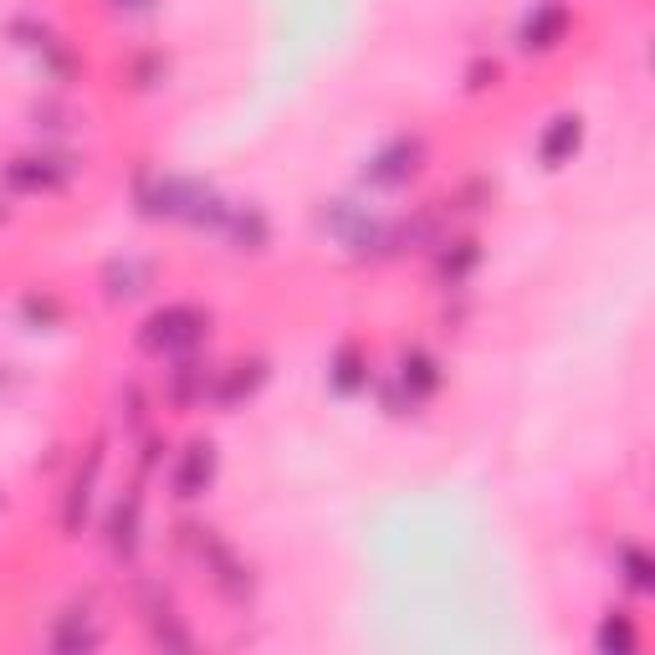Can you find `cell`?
I'll return each instance as SVG.
<instances>
[{
    "label": "cell",
    "instance_id": "1",
    "mask_svg": "<svg viewBox=\"0 0 655 655\" xmlns=\"http://www.w3.org/2000/svg\"><path fill=\"white\" fill-rule=\"evenodd\" d=\"M210 476V446H195V456H190V466L180 471V487H185V497H195L200 492V482Z\"/></svg>",
    "mask_w": 655,
    "mask_h": 655
}]
</instances>
